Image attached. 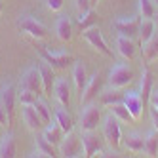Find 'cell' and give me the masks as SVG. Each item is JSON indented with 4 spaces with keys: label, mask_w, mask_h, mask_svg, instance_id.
Masks as SVG:
<instances>
[{
    "label": "cell",
    "mask_w": 158,
    "mask_h": 158,
    "mask_svg": "<svg viewBox=\"0 0 158 158\" xmlns=\"http://www.w3.org/2000/svg\"><path fill=\"white\" fill-rule=\"evenodd\" d=\"M97 2H99V0H92V6H94V4H97Z\"/></svg>",
    "instance_id": "obj_42"
},
{
    "label": "cell",
    "mask_w": 158,
    "mask_h": 158,
    "mask_svg": "<svg viewBox=\"0 0 158 158\" xmlns=\"http://www.w3.org/2000/svg\"><path fill=\"white\" fill-rule=\"evenodd\" d=\"M76 23H78V29L80 31H86V29L94 27L97 23V14L94 12V10H88V12H84V14H78Z\"/></svg>",
    "instance_id": "obj_29"
},
{
    "label": "cell",
    "mask_w": 158,
    "mask_h": 158,
    "mask_svg": "<svg viewBox=\"0 0 158 158\" xmlns=\"http://www.w3.org/2000/svg\"><path fill=\"white\" fill-rule=\"evenodd\" d=\"M149 103H151V107L158 109V92H152V94H151V99H149Z\"/></svg>",
    "instance_id": "obj_39"
},
{
    "label": "cell",
    "mask_w": 158,
    "mask_h": 158,
    "mask_svg": "<svg viewBox=\"0 0 158 158\" xmlns=\"http://www.w3.org/2000/svg\"><path fill=\"white\" fill-rule=\"evenodd\" d=\"M151 94H152V73L149 71V67H145L141 73V82H139V95L145 105L149 103Z\"/></svg>",
    "instance_id": "obj_18"
},
{
    "label": "cell",
    "mask_w": 158,
    "mask_h": 158,
    "mask_svg": "<svg viewBox=\"0 0 158 158\" xmlns=\"http://www.w3.org/2000/svg\"><path fill=\"white\" fill-rule=\"evenodd\" d=\"M110 112L114 114L118 120H122V122H135L133 120V116H131V112L128 110V107L124 105V101H120V103H114V105H110Z\"/></svg>",
    "instance_id": "obj_30"
},
{
    "label": "cell",
    "mask_w": 158,
    "mask_h": 158,
    "mask_svg": "<svg viewBox=\"0 0 158 158\" xmlns=\"http://www.w3.org/2000/svg\"><path fill=\"white\" fill-rule=\"evenodd\" d=\"M17 99H19L21 105H35L36 101H38V94L32 92V89H29V88H19Z\"/></svg>",
    "instance_id": "obj_32"
},
{
    "label": "cell",
    "mask_w": 158,
    "mask_h": 158,
    "mask_svg": "<svg viewBox=\"0 0 158 158\" xmlns=\"http://www.w3.org/2000/svg\"><path fill=\"white\" fill-rule=\"evenodd\" d=\"M124 105L128 107V110L131 112V116H133V120H139L141 116H143V109H145V103H143V99H141V95L139 94H135V92H130V94H126L124 95Z\"/></svg>",
    "instance_id": "obj_13"
},
{
    "label": "cell",
    "mask_w": 158,
    "mask_h": 158,
    "mask_svg": "<svg viewBox=\"0 0 158 158\" xmlns=\"http://www.w3.org/2000/svg\"><path fill=\"white\" fill-rule=\"evenodd\" d=\"M82 38L92 46L94 50H97L99 53H103L105 57H112V50L107 46V42L103 38V35H101V31L94 25V27H89L86 31H82Z\"/></svg>",
    "instance_id": "obj_4"
},
{
    "label": "cell",
    "mask_w": 158,
    "mask_h": 158,
    "mask_svg": "<svg viewBox=\"0 0 158 158\" xmlns=\"http://www.w3.org/2000/svg\"><path fill=\"white\" fill-rule=\"evenodd\" d=\"M38 52L42 55V59L46 63H50L53 69H67V67L73 63V55L71 53H65V52L53 53V52H46L44 48H38Z\"/></svg>",
    "instance_id": "obj_9"
},
{
    "label": "cell",
    "mask_w": 158,
    "mask_h": 158,
    "mask_svg": "<svg viewBox=\"0 0 158 158\" xmlns=\"http://www.w3.org/2000/svg\"><path fill=\"white\" fill-rule=\"evenodd\" d=\"M141 55H143V61L145 65H151L152 61L158 59V32H154L152 38L149 42H145L143 44V48H141Z\"/></svg>",
    "instance_id": "obj_17"
},
{
    "label": "cell",
    "mask_w": 158,
    "mask_h": 158,
    "mask_svg": "<svg viewBox=\"0 0 158 158\" xmlns=\"http://www.w3.org/2000/svg\"><path fill=\"white\" fill-rule=\"evenodd\" d=\"M101 122V110L97 109V105L88 103L84 105V110L80 114V128L82 131H95Z\"/></svg>",
    "instance_id": "obj_5"
},
{
    "label": "cell",
    "mask_w": 158,
    "mask_h": 158,
    "mask_svg": "<svg viewBox=\"0 0 158 158\" xmlns=\"http://www.w3.org/2000/svg\"><path fill=\"white\" fill-rule=\"evenodd\" d=\"M124 145L131 152H143L145 151V137L141 133H128L126 139H124Z\"/></svg>",
    "instance_id": "obj_24"
},
{
    "label": "cell",
    "mask_w": 158,
    "mask_h": 158,
    "mask_svg": "<svg viewBox=\"0 0 158 158\" xmlns=\"http://www.w3.org/2000/svg\"><path fill=\"white\" fill-rule=\"evenodd\" d=\"M122 99H124V95L118 92V89L110 88V92H107V94H101V105L110 107V105H114V103H120Z\"/></svg>",
    "instance_id": "obj_33"
},
{
    "label": "cell",
    "mask_w": 158,
    "mask_h": 158,
    "mask_svg": "<svg viewBox=\"0 0 158 158\" xmlns=\"http://www.w3.org/2000/svg\"><path fill=\"white\" fill-rule=\"evenodd\" d=\"M152 2H154V4H156V6H158V0H152Z\"/></svg>",
    "instance_id": "obj_43"
},
{
    "label": "cell",
    "mask_w": 158,
    "mask_h": 158,
    "mask_svg": "<svg viewBox=\"0 0 158 158\" xmlns=\"http://www.w3.org/2000/svg\"><path fill=\"white\" fill-rule=\"evenodd\" d=\"M139 6V17L141 19H152L156 14V4L152 0H137Z\"/></svg>",
    "instance_id": "obj_31"
},
{
    "label": "cell",
    "mask_w": 158,
    "mask_h": 158,
    "mask_svg": "<svg viewBox=\"0 0 158 158\" xmlns=\"http://www.w3.org/2000/svg\"><path fill=\"white\" fill-rule=\"evenodd\" d=\"M55 35L61 42H69L73 38V23L67 15H61L55 23Z\"/></svg>",
    "instance_id": "obj_20"
},
{
    "label": "cell",
    "mask_w": 158,
    "mask_h": 158,
    "mask_svg": "<svg viewBox=\"0 0 158 158\" xmlns=\"http://www.w3.org/2000/svg\"><path fill=\"white\" fill-rule=\"evenodd\" d=\"M53 95L55 99L59 101L61 107H67L69 109V103H71V88H69V82L65 78H57L53 84Z\"/></svg>",
    "instance_id": "obj_15"
},
{
    "label": "cell",
    "mask_w": 158,
    "mask_h": 158,
    "mask_svg": "<svg viewBox=\"0 0 158 158\" xmlns=\"http://www.w3.org/2000/svg\"><path fill=\"white\" fill-rule=\"evenodd\" d=\"M116 50H118V53L122 55V57L128 59V61H131L135 57V52H137L133 38L122 36V35H118V38H116Z\"/></svg>",
    "instance_id": "obj_16"
},
{
    "label": "cell",
    "mask_w": 158,
    "mask_h": 158,
    "mask_svg": "<svg viewBox=\"0 0 158 158\" xmlns=\"http://www.w3.org/2000/svg\"><path fill=\"white\" fill-rule=\"evenodd\" d=\"M82 149H84V156H94L95 152L101 151V139L97 137L95 131H82Z\"/></svg>",
    "instance_id": "obj_14"
},
{
    "label": "cell",
    "mask_w": 158,
    "mask_h": 158,
    "mask_svg": "<svg viewBox=\"0 0 158 158\" xmlns=\"http://www.w3.org/2000/svg\"><path fill=\"white\" fill-rule=\"evenodd\" d=\"M10 124H12V118H10V114H8L4 103L0 101V126H2V128H8Z\"/></svg>",
    "instance_id": "obj_35"
},
{
    "label": "cell",
    "mask_w": 158,
    "mask_h": 158,
    "mask_svg": "<svg viewBox=\"0 0 158 158\" xmlns=\"http://www.w3.org/2000/svg\"><path fill=\"white\" fill-rule=\"evenodd\" d=\"M17 29H19L21 32H25V35L36 38V40L48 38V29L44 27L40 21H36L35 17H31V15H23V17H21V19L17 21Z\"/></svg>",
    "instance_id": "obj_3"
},
{
    "label": "cell",
    "mask_w": 158,
    "mask_h": 158,
    "mask_svg": "<svg viewBox=\"0 0 158 158\" xmlns=\"http://www.w3.org/2000/svg\"><path fill=\"white\" fill-rule=\"evenodd\" d=\"M139 25H141V17H130V19H118L114 21V29L118 35L135 38L139 36Z\"/></svg>",
    "instance_id": "obj_8"
},
{
    "label": "cell",
    "mask_w": 158,
    "mask_h": 158,
    "mask_svg": "<svg viewBox=\"0 0 158 158\" xmlns=\"http://www.w3.org/2000/svg\"><path fill=\"white\" fill-rule=\"evenodd\" d=\"M152 21H154V25L158 27V10H156V14H154V17H152Z\"/></svg>",
    "instance_id": "obj_40"
},
{
    "label": "cell",
    "mask_w": 158,
    "mask_h": 158,
    "mask_svg": "<svg viewBox=\"0 0 158 158\" xmlns=\"http://www.w3.org/2000/svg\"><path fill=\"white\" fill-rule=\"evenodd\" d=\"M44 137H46L52 145H55L57 147L61 141H63V137H65V131H63V128L59 126L57 122H50V124H46L44 126Z\"/></svg>",
    "instance_id": "obj_19"
},
{
    "label": "cell",
    "mask_w": 158,
    "mask_h": 158,
    "mask_svg": "<svg viewBox=\"0 0 158 158\" xmlns=\"http://www.w3.org/2000/svg\"><path fill=\"white\" fill-rule=\"evenodd\" d=\"M53 116H55V122L59 124V126L63 128V131L65 133H69V131H73V128H74V122H73V116L67 112V107H63V109H57L53 112Z\"/></svg>",
    "instance_id": "obj_25"
},
{
    "label": "cell",
    "mask_w": 158,
    "mask_h": 158,
    "mask_svg": "<svg viewBox=\"0 0 158 158\" xmlns=\"http://www.w3.org/2000/svg\"><path fill=\"white\" fill-rule=\"evenodd\" d=\"M19 88H29V89H32V92H36L38 95L44 94V84H42V76H40L38 67L36 69H27L25 71V74L21 76Z\"/></svg>",
    "instance_id": "obj_10"
},
{
    "label": "cell",
    "mask_w": 158,
    "mask_h": 158,
    "mask_svg": "<svg viewBox=\"0 0 158 158\" xmlns=\"http://www.w3.org/2000/svg\"><path fill=\"white\" fill-rule=\"evenodd\" d=\"M21 114H23V122L27 124V128L31 131H38L42 130L46 124H44V120L40 118L38 110L35 105H23V110H21Z\"/></svg>",
    "instance_id": "obj_11"
},
{
    "label": "cell",
    "mask_w": 158,
    "mask_h": 158,
    "mask_svg": "<svg viewBox=\"0 0 158 158\" xmlns=\"http://www.w3.org/2000/svg\"><path fill=\"white\" fill-rule=\"evenodd\" d=\"M73 82H74L76 89L82 94L84 88H86V84H88V73H86V67L80 61H76L74 67H73Z\"/></svg>",
    "instance_id": "obj_22"
},
{
    "label": "cell",
    "mask_w": 158,
    "mask_h": 158,
    "mask_svg": "<svg viewBox=\"0 0 158 158\" xmlns=\"http://www.w3.org/2000/svg\"><path fill=\"white\" fill-rule=\"evenodd\" d=\"M131 80H133V71L130 69L128 65H124V63L114 65L110 69V73H109V86L114 88V89L126 88Z\"/></svg>",
    "instance_id": "obj_2"
},
{
    "label": "cell",
    "mask_w": 158,
    "mask_h": 158,
    "mask_svg": "<svg viewBox=\"0 0 158 158\" xmlns=\"http://www.w3.org/2000/svg\"><path fill=\"white\" fill-rule=\"evenodd\" d=\"M2 8H4V6H2V0H0V14H2Z\"/></svg>",
    "instance_id": "obj_41"
},
{
    "label": "cell",
    "mask_w": 158,
    "mask_h": 158,
    "mask_svg": "<svg viewBox=\"0 0 158 158\" xmlns=\"http://www.w3.org/2000/svg\"><path fill=\"white\" fill-rule=\"evenodd\" d=\"M156 32V25L152 19H141V25H139V42L145 44L152 38V35Z\"/></svg>",
    "instance_id": "obj_27"
},
{
    "label": "cell",
    "mask_w": 158,
    "mask_h": 158,
    "mask_svg": "<svg viewBox=\"0 0 158 158\" xmlns=\"http://www.w3.org/2000/svg\"><path fill=\"white\" fill-rule=\"evenodd\" d=\"M15 88L12 86V84H8V86H4L2 89H0V101L4 103V107H6V110H8V114H10V118L14 116V105H15Z\"/></svg>",
    "instance_id": "obj_21"
},
{
    "label": "cell",
    "mask_w": 158,
    "mask_h": 158,
    "mask_svg": "<svg viewBox=\"0 0 158 158\" xmlns=\"http://www.w3.org/2000/svg\"><path fill=\"white\" fill-rule=\"evenodd\" d=\"M101 84H103V76H101L99 73H95L94 76L88 78V84L84 88V92L80 94V103L82 105L92 103V101L97 97V94L101 92Z\"/></svg>",
    "instance_id": "obj_7"
},
{
    "label": "cell",
    "mask_w": 158,
    "mask_h": 158,
    "mask_svg": "<svg viewBox=\"0 0 158 158\" xmlns=\"http://www.w3.org/2000/svg\"><path fill=\"white\" fill-rule=\"evenodd\" d=\"M15 156V141L12 133H6L0 139V158H14Z\"/></svg>",
    "instance_id": "obj_26"
},
{
    "label": "cell",
    "mask_w": 158,
    "mask_h": 158,
    "mask_svg": "<svg viewBox=\"0 0 158 158\" xmlns=\"http://www.w3.org/2000/svg\"><path fill=\"white\" fill-rule=\"evenodd\" d=\"M74 6L78 10V14H84L88 10H92V0H74Z\"/></svg>",
    "instance_id": "obj_36"
},
{
    "label": "cell",
    "mask_w": 158,
    "mask_h": 158,
    "mask_svg": "<svg viewBox=\"0 0 158 158\" xmlns=\"http://www.w3.org/2000/svg\"><path fill=\"white\" fill-rule=\"evenodd\" d=\"M35 107H36V110H38L40 118L44 120V124H50V122H52V109L44 103V101H40V99L35 103Z\"/></svg>",
    "instance_id": "obj_34"
},
{
    "label": "cell",
    "mask_w": 158,
    "mask_h": 158,
    "mask_svg": "<svg viewBox=\"0 0 158 158\" xmlns=\"http://www.w3.org/2000/svg\"><path fill=\"white\" fill-rule=\"evenodd\" d=\"M147 156H156L158 154V131L152 130L151 133L145 135V151Z\"/></svg>",
    "instance_id": "obj_28"
},
{
    "label": "cell",
    "mask_w": 158,
    "mask_h": 158,
    "mask_svg": "<svg viewBox=\"0 0 158 158\" xmlns=\"http://www.w3.org/2000/svg\"><path fill=\"white\" fill-rule=\"evenodd\" d=\"M63 4H65V0H48V8L52 12H59L63 8Z\"/></svg>",
    "instance_id": "obj_37"
},
{
    "label": "cell",
    "mask_w": 158,
    "mask_h": 158,
    "mask_svg": "<svg viewBox=\"0 0 158 158\" xmlns=\"http://www.w3.org/2000/svg\"><path fill=\"white\" fill-rule=\"evenodd\" d=\"M32 156H57L55 154V145H52L44 135L36 137V143H35V154Z\"/></svg>",
    "instance_id": "obj_23"
},
{
    "label": "cell",
    "mask_w": 158,
    "mask_h": 158,
    "mask_svg": "<svg viewBox=\"0 0 158 158\" xmlns=\"http://www.w3.org/2000/svg\"><path fill=\"white\" fill-rule=\"evenodd\" d=\"M103 137L107 141L109 147H112V149H118L120 143H122V131H120V124H118V118L112 114L105 116L103 120Z\"/></svg>",
    "instance_id": "obj_1"
},
{
    "label": "cell",
    "mask_w": 158,
    "mask_h": 158,
    "mask_svg": "<svg viewBox=\"0 0 158 158\" xmlns=\"http://www.w3.org/2000/svg\"><path fill=\"white\" fill-rule=\"evenodd\" d=\"M80 147H82V141L78 139L73 131H69V133H65V137H63V141L57 145V149H59V154H61V156L73 158V156H78V154H80Z\"/></svg>",
    "instance_id": "obj_6"
},
{
    "label": "cell",
    "mask_w": 158,
    "mask_h": 158,
    "mask_svg": "<svg viewBox=\"0 0 158 158\" xmlns=\"http://www.w3.org/2000/svg\"><path fill=\"white\" fill-rule=\"evenodd\" d=\"M151 120H152V126H154V130L158 131V109H154V107H151Z\"/></svg>",
    "instance_id": "obj_38"
},
{
    "label": "cell",
    "mask_w": 158,
    "mask_h": 158,
    "mask_svg": "<svg viewBox=\"0 0 158 158\" xmlns=\"http://www.w3.org/2000/svg\"><path fill=\"white\" fill-rule=\"evenodd\" d=\"M38 71H40V76H42V84H44V94H48V95H52V92H53V84H55V69L50 65V63H46V61H40L38 63Z\"/></svg>",
    "instance_id": "obj_12"
}]
</instances>
